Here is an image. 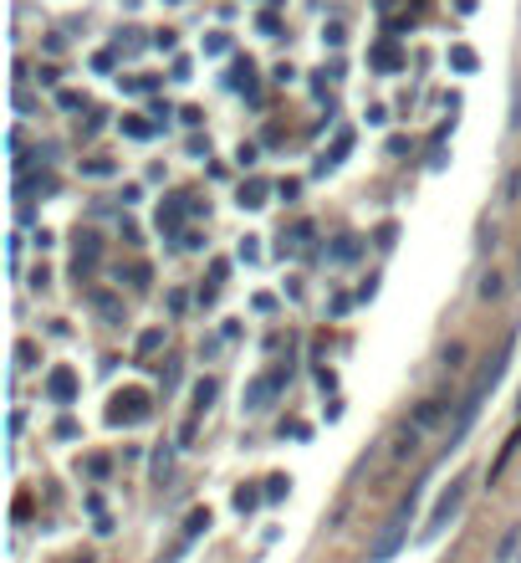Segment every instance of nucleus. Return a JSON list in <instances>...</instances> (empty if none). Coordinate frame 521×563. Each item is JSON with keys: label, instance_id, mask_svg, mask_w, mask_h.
I'll list each match as a JSON object with an SVG mask.
<instances>
[{"label": "nucleus", "instance_id": "11", "mask_svg": "<svg viewBox=\"0 0 521 563\" xmlns=\"http://www.w3.org/2000/svg\"><path fill=\"white\" fill-rule=\"evenodd\" d=\"M205 528H210V507H194V512L184 517V543H194Z\"/></svg>", "mask_w": 521, "mask_h": 563}, {"label": "nucleus", "instance_id": "14", "mask_svg": "<svg viewBox=\"0 0 521 563\" xmlns=\"http://www.w3.org/2000/svg\"><path fill=\"white\" fill-rule=\"evenodd\" d=\"M450 67H455V72H475V52H470V47H455V52H450Z\"/></svg>", "mask_w": 521, "mask_h": 563}, {"label": "nucleus", "instance_id": "22", "mask_svg": "<svg viewBox=\"0 0 521 563\" xmlns=\"http://www.w3.org/2000/svg\"><path fill=\"white\" fill-rule=\"evenodd\" d=\"M434 420H440V405H424L419 415H414V425H434Z\"/></svg>", "mask_w": 521, "mask_h": 563}, {"label": "nucleus", "instance_id": "15", "mask_svg": "<svg viewBox=\"0 0 521 563\" xmlns=\"http://www.w3.org/2000/svg\"><path fill=\"white\" fill-rule=\"evenodd\" d=\"M373 62H378V67H399V47H394V41H383V47H373Z\"/></svg>", "mask_w": 521, "mask_h": 563}, {"label": "nucleus", "instance_id": "6", "mask_svg": "<svg viewBox=\"0 0 521 563\" xmlns=\"http://www.w3.org/2000/svg\"><path fill=\"white\" fill-rule=\"evenodd\" d=\"M77 389H82V379L67 369V364L47 369V395H52V405H72V400H77Z\"/></svg>", "mask_w": 521, "mask_h": 563}, {"label": "nucleus", "instance_id": "19", "mask_svg": "<svg viewBox=\"0 0 521 563\" xmlns=\"http://www.w3.org/2000/svg\"><path fill=\"white\" fill-rule=\"evenodd\" d=\"M287 492H292V482H287V476H271V482H266V502H281Z\"/></svg>", "mask_w": 521, "mask_h": 563}, {"label": "nucleus", "instance_id": "10", "mask_svg": "<svg viewBox=\"0 0 521 563\" xmlns=\"http://www.w3.org/2000/svg\"><path fill=\"white\" fill-rule=\"evenodd\" d=\"M347 149H353V128H337V139H333V149H328V159H322V164H342L347 159Z\"/></svg>", "mask_w": 521, "mask_h": 563}, {"label": "nucleus", "instance_id": "12", "mask_svg": "<svg viewBox=\"0 0 521 563\" xmlns=\"http://www.w3.org/2000/svg\"><path fill=\"white\" fill-rule=\"evenodd\" d=\"M215 395H220V384H215V379H200V384H194V415H205Z\"/></svg>", "mask_w": 521, "mask_h": 563}, {"label": "nucleus", "instance_id": "2", "mask_svg": "<svg viewBox=\"0 0 521 563\" xmlns=\"http://www.w3.org/2000/svg\"><path fill=\"white\" fill-rule=\"evenodd\" d=\"M414 507H419V492H409L404 502L394 507V517H388V523H383V533H378V543H373V558H378V563L399 553V543H404V533H409V523H414Z\"/></svg>", "mask_w": 521, "mask_h": 563}, {"label": "nucleus", "instance_id": "3", "mask_svg": "<svg viewBox=\"0 0 521 563\" xmlns=\"http://www.w3.org/2000/svg\"><path fill=\"white\" fill-rule=\"evenodd\" d=\"M154 415V405H148V389H118L113 405H107V425H138Z\"/></svg>", "mask_w": 521, "mask_h": 563}, {"label": "nucleus", "instance_id": "20", "mask_svg": "<svg viewBox=\"0 0 521 563\" xmlns=\"http://www.w3.org/2000/svg\"><path fill=\"white\" fill-rule=\"evenodd\" d=\"M169 461H174V451H169V446L154 451V482H164V476H169Z\"/></svg>", "mask_w": 521, "mask_h": 563}, {"label": "nucleus", "instance_id": "23", "mask_svg": "<svg viewBox=\"0 0 521 563\" xmlns=\"http://www.w3.org/2000/svg\"><path fill=\"white\" fill-rule=\"evenodd\" d=\"M481 297H501V277H486L481 282Z\"/></svg>", "mask_w": 521, "mask_h": 563}, {"label": "nucleus", "instance_id": "1", "mask_svg": "<svg viewBox=\"0 0 521 563\" xmlns=\"http://www.w3.org/2000/svg\"><path fill=\"white\" fill-rule=\"evenodd\" d=\"M506 359H511V349H501V354H496V359L486 364V369L475 374V384L465 389V400H460V420H455V441H460L465 430L475 425V415H481V405H486V395H491L496 384H501V374H506Z\"/></svg>", "mask_w": 521, "mask_h": 563}, {"label": "nucleus", "instance_id": "18", "mask_svg": "<svg viewBox=\"0 0 521 563\" xmlns=\"http://www.w3.org/2000/svg\"><path fill=\"white\" fill-rule=\"evenodd\" d=\"M123 134H128V139H148V134H154V123H143V118H123Z\"/></svg>", "mask_w": 521, "mask_h": 563}, {"label": "nucleus", "instance_id": "21", "mask_svg": "<svg viewBox=\"0 0 521 563\" xmlns=\"http://www.w3.org/2000/svg\"><path fill=\"white\" fill-rule=\"evenodd\" d=\"M16 364L20 369H36V343H16Z\"/></svg>", "mask_w": 521, "mask_h": 563}, {"label": "nucleus", "instance_id": "8", "mask_svg": "<svg viewBox=\"0 0 521 563\" xmlns=\"http://www.w3.org/2000/svg\"><path fill=\"white\" fill-rule=\"evenodd\" d=\"M97 256H102L97 236H92V231H82V236H77V262H72V267H77V277H82V272H92V267H97Z\"/></svg>", "mask_w": 521, "mask_h": 563}, {"label": "nucleus", "instance_id": "7", "mask_svg": "<svg viewBox=\"0 0 521 563\" xmlns=\"http://www.w3.org/2000/svg\"><path fill=\"white\" fill-rule=\"evenodd\" d=\"M189 210H194V205H189V195H169V200L159 205V231L174 236V231L184 226V215H189Z\"/></svg>", "mask_w": 521, "mask_h": 563}, {"label": "nucleus", "instance_id": "13", "mask_svg": "<svg viewBox=\"0 0 521 563\" xmlns=\"http://www.w3.org/2000/svg\"><path fill=\"white\" fill-rule=\"evenodd\" d=\"M260 502H266V492H256V487H241V492H235V512H241V517L256 512Z\"/></svg>", "mask_w": 521, "mask_h": 563}, {"label": "nucleus", "instance_id": "9", "mask_svg": "<svg viewBox=\"0 0 521 563\" xmlns=\"http://www.w3.org/2000/svg\"><path fill=\"white\" fill-rule=\"evenodd\" d=\"M266 195H271L266 180H246V185H241V205H246V210H260V205H266Z\"/></svg>", "mask_w": 521, "mask_h": 563}, {"label": "nucleus", "instance_id": "4", "mask_svg": "<svg viewBox=\"0 0 521 563\" xmlns=\"http://www.w3.org/2000/svg\"><path fill=\"white\" fill-rule=\"evenodd\" d=\"M465 487L470 482H450V492L440 497V502H434V512H429V523H424V538H440L450 523H455V512L465 507Z\"/></svg>", "mask_w": 521, "mask_h": 563}, {"label": "nucleus", "instance_id": "5", "mask_svg": "<svg viewBox=\"0 0 521 563\" xmlns=\"http://www.w3.org/2000/svg\"><path fill=\"white\" fill-rule=\"evenodd\" d=\"M287 379H292V364H281V369H271V374H260V379L251 384V395H246V405H251V410H266L276 389H287Z\"/></svg>", "mask_w": 521, "mask_h": 563}, {"label": "nucleus", "instance_id": "16", "mask_svg": "<svg viewBox=\"0 0 521 563\" xmlns=\"http://www.w3.org/2000/svg\"><path fill=\"white\" fill-rule=\"evenodd\" d=\"M154 349H164V328H148V333L138 338V354H143V359L154 354Z\"/></svg>", "mask_w": 521, "mask_h": 563}, {"label": "nucleus", "instance_id": "17", "mask_svg": "<svg viewBox=\"0 0 521 563\" xmlns=\"http://www.w3.org/2000/svg\"><path fill=\"white\" fill-rule=\"evenodd\" d=\"M82 471H87V476H97V482H102V476L113 471V461H107V456H87V461H82Z\"/></svg>", "mask_w": 521, "mask_h": 563}]
</instances>
